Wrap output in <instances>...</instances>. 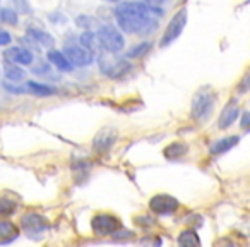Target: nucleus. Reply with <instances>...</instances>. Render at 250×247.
<instances>
[{
  "label": "nucleus",
  "mask_w": 250,
  "mask_h": 247,
  "mask_svg": "<svg viewBox=\"0 0 250 247\" xmlns=\"http://www.w3.org/2000/svg\"><path fill=\"white\" fill-rule=\"evenodd\" d=\"M154 16H161V11L144 2H124L115 11L118 26L129 35L153 33L158 26Z\"/></svg>",
  "instance_id": "nucleus-1"
},
{
  "label": "nucleus",
  "mask_w": 250,
  "mask_h": 247,
  "mask_svg": "<svg viewBox=\"0 0 250 247\" xmlns=\"http://www.w3.org/2000/svg\"><path fill=\"white\" fill-rule=\"evenodd\" d=\"M100 69L110 79H122L130 72V62L117 55H100Z\"/></svg>",
  "instance_id": "nucleus-2"
},
{
  "label": "nucleus",
  "mask_w": 250,
  "mask_h": 247,
  "mask_svg": "<svg viewBox=\"0 0 250 247\" xmlns=\"http://www.w3.org/2000/svg\"><path fill=\"white\" fill-rule=\"evenodd\" d=\"M98 42L108 53H118L125 46V40L122 33L113 26H101L98 31Z\"/></svg>",
  "instance_id": "nucleus-3"
},
{
  "label": "nucleus",
  "mask_w": 250,
  "mask_h": 247,
  "mask_svg": "<svg viewBox=\"0 0 250 247\" xmlns=\"http://www.w3.org/2000/svg\"><path fill=\"white\" fill-rule=\"evenodd\" d=\"M212 107H214V94L209 90H201L192 100V117L202 120L211 113Z\"/></svg>",
  "instance_id": "nucleus-4"
},
{
  "label": "nucleus",
  "mask_w": 250,
  "mask_h": 247,
  "mask_svg": "<svg viewBox=\"0 0 250 247\" xmlns=\"http://www.w3.org/2000/svg\"><path fill=\"white\" fill-rule=\"evenodd\" d=\"M185 24H187V11H185V9H182V11H178L177 14L173 16V19H171L170 24H168L167 31H165L163 38H161V46L165 48L167 45L173 43L175 40L182 35Z\"/></svg>",
  "instance_id": "nucleus-5"
},
{
  "label": "nucleus",
  "mask_w": 250,
  "mask_h": 247,
  "mask_svg": "<svg viewBox=\"0 0 250 247\" xmlns=\"http://www.w3.org/2000/svg\"><path fill=\"white\" fill-rule=\"evenodd\" d=\"M91 228L96 235H113L120 230V220L113 215H96L91 220Z\"/></svg>",
  "instance_id": "nucleus-6"
},
{
  "label": "nucleus",
  "mask_w": 250,
  "mask_h": 247,
  "mask_svg": "<svg viewBox=\"0 0 250 247\" xmlns=\"http://www.w3.org/2000/svg\"><path fill=\"white\" fill-rule=\"evenodd\" d=\"M21 226L24 228V232L28 235H36V233H43L46 228H48V223H46V218L40 213H26L21 218Z\"/></svg>",
  "instance_id": "nucleus-7"
},
{
  "label": "nucleus",
  "mask_w": 250,
  "mask_h": 247,
  "mask_svg": "<svg viewBox=\"0 0 250 247\" xmlns=\"http://www.w3.org/2000/svg\"><path fill=\"white\" fill-rule=\"evenodd\" d=\"M65 57L69 59V62L72 66H89L93 62V53L89 50H86L84 46H77V45H65V50H63Z\"/></svg>",
  "instance_id": "nucleus-8"
},
{
  "label": "nucleus",
  "mask_w": 250,
  "mask_h": 247,
  "mask_svg": "<svg viewBox=\"0 0 250 247\" xmlns=\"http://www.w3.org/2000/svg\"><path fill=\"white\" fill-rule=\"evenodd\" d=\"M149 208L156 215H171L178 208V201L173 196L168 194H158L149 201Z\"/></svg>",
  "instance_id": "nucleus-9"
},
{
  "label": "nucleus",
  "mask_w": 250,
  "mask_h": 247,
  "mask_svg": "<svg viewBox=\"0 0 250 247\" xmlns=\"http://www.w3.org/2000/svg\"><path fill=\"white\" fill-rule=\"evenodd\" d=\"M115 139H117V131L111 129V127H104L100 133L94 136L93 139V150L96 153H106L110 151V148L113 146Z\"/></svg>",
  "instance_id": "nucleus-10"
},
{
  "label": "nucleus",
  "mask_w": 250,
  "mask_h": 247,
  "mask_svg": "<svg viewBox=\"0 0 250 247\" xmlns=\"http://www.w3.org/2000/svg\"><path fill=\"white\" fill-rule=\"evenodd\" d=\"M18 237H19L18 225H14V223L9 222V220H2V222H0V246L14 242Z\"/></svg>",
  "instance_id": "nucleus-11"
},
{
  "label": "nucleus",
  "mask_w": 250,
  "mask_h": 247,
  "mask_svg": "<svg viewBox=\"0 0 250 247\" xmlns=\"http://www.w3.org/2000/svg\"><path fill=\"white\" fill-rule=\"evenodd\" d=\"M240 115V108L236 103H229L226 105V108L221 112V115H219V122H218V127L219 129H228L229 126H231L233 122L238 118Z\"/></svg>",
  "instance_id": "nucleus-12"
},
{
  "label": "nucleus",
  "mask_w": 250,
  "mask_h": 247,
  "mask_svg": "<svg viewBox=\"0 0 250 247\" xmlns=\"http://www.w3.org/2000/svg\"><path fill=\"white\" fill-rule=\"evenodd\" d=\"M5 59L12 64H31L33 62V55L29 50L22 48V46H14V48H9L5 52Z\"/></svg>",
  "instance_id": "nucleus-13"
},
{
  "label": "nucleus",
  "mask_w": 250,
  "mask_h": 247,
  "mask_svg": "<svg viewBox=\"0 0 250 247\" xmlns=\"http://www.w3.org/2000/svg\"><path fill=\"white\" fill-rule=\"evenodd\" d=\"M240 143V137L238 136H228V137H223V139L216 141L214 144H212L211 148V153L212 155H223L226 153V151H229L233 146H236V144Z\"/></svg>",
  "instance_id": "nucleus-14"
},
{
  "label": "nucleus",
  "mask_w": 250,
  "mask_h": 247,
  "mask_svg": "<svg viewBox=\"0 0 250 247\" xmlns=\"http://www.w3.org/2000/svg\"><path fill=\"white\" fill-rule=\"evenodd\" d=\"M48 60L57 67V69L62 70V72H70V70H72V64L69 62V59L65 57V53L52 50V52L48 53Z\"/></svg>",
  "instance_id": "nucleus-15"
},
{
  "label": "nucleus",
  "mask_w": 250,
  "mask_h": 247,
  "mask_svg": "<svg viewBox=\"0 0 250 247\" xmlns=\"http://www.w3.org/2000/svg\"><path fill=\"white\" fill-rule=\"evenodd\" d=\"M26 90H28L29 93L35 94V96H52V94H55V91H57L53 86L42 84V83H35V81L26 83Z\"/></svg>",
  "instance_id": "nucleus-16"
},
{
  "label": "nucleus",
  "mask_w": 250,
  "mask_h": 247,
  "mask_svg": "<svg viewBox=\"0 0 250 247\" xmlns=\"http://www.w3.org/2000/svg\"><path fill=\"white\" fill-rule=\"evenodd\" d=\"M28 36L31 38V42H36L43 46H52L53 43V36L48 35V33L42 31V29H36V28H29L28 29Z\"/></svg>",
  "instance_id": "nucleus-17"
},
{
  "label": "nucleus",
  "mask_w": 250,
  "mask_h": 247,
  "mask_svg": "<svg viewBox=\"0 0 250 247\" xmlns=\"http://www.w3.org/2000/svg\"><path fill=\"white\" fill-rule=\"evenodd\" d=\"M178 246L195 247V246H201V240H199V237L195 232H192V230H184V232L178 235Z\"/></svg>",
  "instance_id": "nucleus-18"
},
{
  "label": "nucleus",
  "mask_w": 250,
  "mask_h": 247,
  "mask_svg": "<svg viewBox=\"0 0 250 247\" xmlns=\"http://www.w3.org/2000/svg\"><path fill=\"white\" fill-rule=\"evenodd\" d=\"M81 43L86 50H89L91 53H96L100 50V42H98V36L91 31H86L81 35Z\"/></svg>",
  "instance_id": "nucleus-19"
},
{
  "label": "nucleus",
  "mask_w": 250,
  "mask_h": 247,
  "mask_svg": "<svg viewBox=\"0 0 250 247\" xmlns=\"http://www.w3.org/2000/svg\"><path fill=\"white\" fill-rule=\"evenodd\" d=\"M187 144L185 143H173L170 144V146L165 148V157L168 158V160H175V158H180L184 157L185 153H187Z\"/></svg>",
  "instance_id": "nucleus-20"
},
{
  "label": "nucleus",
  "mask_w": 250,
  "mask_h": 247,
  "mask_svg": "<svg viewBox=\"0 0 250 247\" xmlns=\"http://www.w3.org/2000/svg\"><path fill=\"white\" fill-rule=\"evenodd\" d=\"M4 69H5L7 79H11V81H21V79H24V76H26L24 69L18 67V64H7Z\"/></svg>",
  "instance_id": "nucleus-21"
},
{
  "label": "nucleus",
  "mask_w": 250,
  "mask_h": 247,
  "mask_svg": "<svg viewBox=\"0 0 250 247\" xmlns=\"http://www.w3.org/2000/svg\"><path fill=\"white\" fill-rule=\"evenodd\" d=\"M149 50H151V43L143 42V43H139V45L134 46V48H130L129 53H127V57H130V59H137V57L146 55Z\"/></svg>",
  "instance_id": "nucleus-22"
},
{
  "label": "nucleus",
  "mask_w": 250,
  "mask_h": 247,
  "mask_svg": "<svg viewBox=\"0 0 250 247\" xmlns=\"http://www.w3.org/2000/svg\"><path fill=\"white\" fill-rule=\"evenodd\" d=\"M0 19L7 24H18V12L16 11H11V9H2L0 11Z\"/></svg>",
  "instance_id": "nucleus-23"
},
{
  "label": "nucleus",
  "mask_w": 250,
  "mask_h": 247,
  "mask_svg": "<svg viewBox=\"0 0 250 247\" xmlns=\"http://www.w3.org/2000/svg\"><path fill=\"white\" fill-rule=\"evenodd\" d=\"M16 209V202L5 198H0V215H11Z\"/></svg>",
  "instance_id": "nucleus-24"
},
{
  "label": "nucleus",
  "mask_w": 250,
  "mask_h": 247,
  "mask_svg": "<svg viewBox=\"0 0 250 247\" xmlns=\"http://www.w3.org/2000/svg\"><path fill=\"white\" fill-rule=\"evenodd\" d=\"M76 22L79 28H84V29L94 28V24H96V21H94L93 18H89V16H79V18L76 19Z\"/></svg>",
  "instance_id": "nucleus-25"
},
{
  "label": "nucleus",
  "mask_w": 250,
  "mask_h": 247,
  "mask_svg": "<svg viewBox=\"0 0 250 247\" xmlns=\"http://www.w3.org/2000/svg\"><path fill=\"white\" fill-rule=\"evenodd\" d=\"M35 74H40V76H45V74H50V66L48 64H38V66L33 69Z\"/></svg>",
  "instance_id": "nucleus-26"
},
{
  "label": "nucleus",
  "mask_w": 250,
  "mask_h": 247,
  "mask_svg": "<svg viewBox=\"0 0 250 247\" xmlns=\"http://www.w3.org/2000/svg\"><path fill=\"white\" fill-rule=\"evenodd\" d=\"M4 88L7 91H11V93H26V86L24 88H21V86H12V84H9V83H4Z\"/></svg>",
  "instance_id": "nucleus-27"
},
{
  "label": "nucleus",
  "mask_w": 250,
  "mask_h": 247,
  "mask_svg": "<svg viewBox=\"0 0 250 247\" xmlns=\"http://www.w3.org/2000/svg\"><path fill=\"white\" fill-rule=\"evenodd\" d=\"M11 42H12V38H11V35H9L7 31H0V46L9 45Z\"/></svg>",
  "instance_id": "nucleus-28"
},
{
  "label": "nucleus",
  "mask_w": 250,
  "mask_h": 247,
  "mask_svg": "<svg viewBox=\"0 0 250 247\" xmlns=\"http://www.w3.org/2000/svg\"><path fill=\"white\" fill-rule=\"evenodd\" d=\"M14 4H16V9H18V12L19 11H22V12H28L29 11L28 4H26V0H14Z\"/></svg>",
  "instance_id": "nucleus-29"
},
{
  "label": "nucleus",
  "mask_w": 250,
  "mask_h": 247,
  "mask_svg": "<svg viewBox=\"0 0 250 247\" xmlns=\"http://www.w3.org/2000/svg\"><path fill=\"white\" fill-rule=\"evenodd\" d=\"M167 2H168V0H147V4L153 5V7H160V5L167 4Z\"/></svg>",
  "instance_id": "nucleus-30"
},
{
  "label": "nucleus",
  "mask_w": 250,
  "mask_h": 247,
  "mask_svg": "<svg viewBox=\"0 0 250 247\" xmlns=\"http://www.w3.org/2000/svg\"><path fill=\"white\" fill-rule=\"evenodd\" d=\"M242 127H243V129H249V113H247V112H245V113H243V118H242Z\"/></svg>",
  "instance_id": "nucleus-31"
},
{
  "label": "nucleus",
  "mask_w": 250,
  "mask_h": 247,
  "mask_svg": "<svg viewBox=\"0 0 250 247\" xmlns=\"http://www.w3.org/2000/svg\"><path fill=\"white\" fill-rule=\"evenodd\" d=\"M242 88H240V91H247V84H249V74H245V77H243L242 81Z\"/></svg>",
  "instance_id": "nucleus-32"
},
{
  "label": "nucleus",
  "mask_w": 250,
  "mask_h": 247,
  "mask_svg": "<svg viewBox=\"0 0 250 247\" xmlns=\"http://www.w3.org/2000/svg\"><path fill=\"white\" fill-rule=\"evenodd\" d=\"M104 2H118V0H104Z\"/></svg>",
  "instance_id": "nucleus-33"
}]
</instances>
